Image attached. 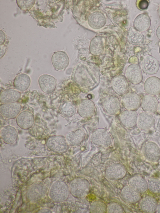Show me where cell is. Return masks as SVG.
<instances>
[{
  "instance_id": "41",
  "label": "cell",
  "mask_w": 160,
  "mask_h": 213,
  "mask_svg": "<svg viewBox=\"0 0 160 213\" xmlns=\"http://www.w3.org/2000/svg\"><path fill=\"white\" fill-rule=\"evenodd\" d=\"M157 211H158V212L160 213V201L159 203L158 204Z\"/></svg>"
},
{
  "instance_id": "26",
  "label": "cell",
  "mask_w": 160,
  "mask_h": 213,
  "mask_svg": "<svg viewBox=\"0 0 160 213\" xmlns=\"http://www.w3.org/2000/svg\"><path fill=\"white\" fill-rule=\"evenodd\" d=\"M140 194L130 186L124 187L121 192L123 199L131 203H136L139 201L140 199Z\"/></svg>"
},
{
  "instance_id": "43",
  "label": "cell",
  "mask_w": 160,
  "mask_h": 213,
  "mask_svg": "<svg viewBox=\"0 0 160 213\" xmlns=\"http://www.w3.org/2000/svg\"><path fill=\"white\" fill-rule=\"evenodd\" d=\"M158 14L159 18H160V6L159 7L158 9Z\"/></svg>"
},
{
  "instance_id": "15",
  "label": "cell",
  "mask_w": 160,
  "mask_h": 213,
  "mask_svg": "<svg viewBox=\"0 0 160 213\" xmlns=\"http://www.w3.org/2000/svg\"><path fill=\"white\" fill-rule=\"evenodd\" d=\"M151 19L148 15L145 13L138 15L135 19L133 22L134 28L139 32H144L150 27Z\"/></svg>"
},
{
  "instance_id": "5",
  "label": "cell",
  "mask_w": 160,
  "mask_h": 213,
  "mask_svg": "<svg viewBox=\"0 0 160 213\" xmlns=\"http://www.w3.org/2000/svg\"><path fill=\"white\" fill-rule=\"evenodd\" d=\"M122 102L124 107L127 110L134 111L140 107L141 101L139 96L137 94L130 92L123 96Z\"/></svg>"
},
{
  "instance_id": "27",
  "label": "cell",
  "mask_w": 160,
  "mask_h": 213,
  "mask_svg": "<svg viewBox=\"0 0 160 213\" xmlns=\"http://www.w3.org/2000/svg\"><path fill=\"white\" fill-rule=\"evenodd\" d=\"M140 206L141 210L144 212L154 213L157 211L158 204L154 198L149 196L142 200Z\"/></svg>"
},
{
  "instance_id": "23",
  "label": "cell",
  "mask_w": 160,
  "mask_h": 213,
  "mask_svg": "<svg viewBox=\"0 0 160 213\" xmlns=\"http://www.w3.org/2000/svg\"><path fill=\"white\" fill-rule=\"evenodd\" d=\"M13 83L14 87L17 90L20 92L24 91L30 85V78L26 74L21 73L15 77Z\"/></svg>"
},
{
  "instance_id": "25",
  "label": "cell",
  "mask_w": 160,
  "mask_h": 213,
  "mask_svg": "<svg viewBox=\"0 0 160 213\" xmlns=\"http://www.w3.org/2000/svg\"><path fill=\"white\" fill-rule=\"evenodd\" d=\"M126 171L122 165H115L108 168L106 171L107 177L111 179H119L123 178L126 175Z\"/></svg>"
},
{
  "instance_id": "20",
  "label": "cell",
  "mask_w": 160,
  "mask_h": 213,
  "mask_svg": "<svg viewBox=\"0 0 160 213\" xmlns=\"http://www.w3.org/2000/svg\"><path fill=\"white\" fill-rule=\"evenodd\" d=\"M103 105L106 112L111 115L117 114L121 109L118 99L114 97H110L106 98L104 101Z\"/></svg>"
},
{
  "instance_id": "30",
  "label": "cell",
  "mask_w": 160,
  "mask_h": 213,
  "mask_svg": "<svg viewBox=\"0 0 160 213\" xmlns=\"http://www.w3.org/2000/svg\"><path fill=\"white\" fill-rule=\"evenodd\" d=\"M105 18L104 16L98 12L93 13L90 16L88 19L89 24L92 27L98 28L102 27L104 24Z\"/></svg>"
},
{
  "instance_id": "8",
  "label": "cell",
  "mask_w": 160,
  "mask_h": 213,
  "mask_svg": "<svg viewBox=\"0 0 160 213\" xmlns=\"http://www.w3.org/2000/svg\"><path fill=\"white\" fill-rule=\"evenodd\" d=\"M126 77L128 81L133 84H138L142 80V75L139 65L137 64L129 65L127 68Z\"/></svg>"
},
{
  "instance_id": "40",
  "label": "cell",
  "mask_w": 160,
  "mask_h": 213,
  "mask_svg": "<svg viewBox=\"0 0 160 213\" xmlns=\"http://www.w3.org/2000/svg\"><path fill=\"white\" fill-rule=\"evenodd\" d=\"M39 213H51V211L49 209H43L40 210Z\"/></svg>"
},
{
  "instance_id": "28",
  "label": "cell",
  "mask_w": 160,
  "mask_h": 213,
  "mask_svg": "<svg viewBox=\"0 0 160 213\" xmlns=\"http://www.w3.org/2000/svg\"><path fill=\"white\" fill-rule=\"evenodd\" d=\"M81 131H71L66 135L65 139L68 145L71 146L78 145L83 138Z\"/></svg>"
},
{
  "instance_id": "42",
  "label": "cell",
  "mask_w": 160,
  "mask_h": 213,
  "mask_svg": "<svg viewBox=\"0 0 160 213\" xmlns=\"http://www.w3.org/2000/svg\"><path fill=\"white\" fill-rule=\"evenodd\" d=\"M158 113L160 114V102L158 103Z\"/></svg>"
},
{
  "instance_id": "29",
  "label": "cell",
  "mask_w": 160,
  "mask_h": 213,
  "mask_svg": "<svg viewBox=\"0 0 160 213\" xmlns=\"http://www.w3.org/2000/svg\"><path fill=\"white\" fill-rule=\"evenodd\" d=\"M103 42L99 37L94 38L90 44V52L92 55L95 56L100 55L103 51Z\"/></svg>"
},
{
  "instance_id": "4",
  "label": "cell",
  "mask_w": 160,
  "mask_h": 213,
  "mask_svg": "<svg viewBox=\"0 0 160 213\" xmlns=\"http://www.w3.org/2000/svg\"><path fill=\"white\" fill-rule=\"evenodd\" d=\"M21 109V104L17 102L2 104L0 106V113L6 118L14 119L19 114Z\"/></svg>"
},
{
  "instance_id": "35",
  "label": "cell",
  "mask_w": 160,
  "mask_h": 213,
  "mask_svg": "<svg viewBox=\"0 0 160 213\" xmlns=\"http://www.w3.org/2000/svg\"><path fill=\"white\" fill-rule=\"evenodd\" d=\"M17 5L20 8L24 10H29L33 6L34 0H17Z\"/></svg>"
},
{
  "instance_id": "34",
  "label": "cell",
  "mask_w": 160,
  "mask_h": 213,
  "mask_svg": "<svg viewBox=\"0 0 160 213\" xmlns=\"http://www.w3.org/2000/svg\"><path fill=\"white\" fill-rule=\"evenodd\" d=\"M107 206L103 203L95 202L91 206V212H104L107 211Z\"/></svg>"
},
{
  "instance_id": "18",
  "label": "cell",
  "mask_w": 160,
  "mask_h": 213,
  "mask_svg": "<svg viewBox=\"0 0 160 213\" xmlns=\"http://www.w3.org/2000/svg\"><path fill=\"white\" fill-rule=\"evenodd\" d=\"M21 94L17 90L8 88L2 91L0 94V101L2 104L17 102L20 99Z\"/></svg>"
},
{
  "instance_id": "44",
  "label": "cell",
  "mask_w": 160,
  "mask_h": 213,
  "mask_svg": "<svg viewBox=\"0 0 160 213\" xmlns=\"http://www.w3.org/2000/svg\"><path fill=\"white\" fill-rule=\"evenodd\" d=\"M159 53L160 54V47H159Z\"/></svg>"
},
{
  "instance_id": "10",
  "label": "cell",
  "mask_w": 160,
  "mask_h": 213,
  "mask_svg": "<svg viewBox=\"0 0 160 213\" xmlns=\"http://www.w3.org/2000/svg\"><path fill=\"white\" fill-rule=\"evenodd\" d=\"M46 189L43 185L35 184L31 186L28 191L27 197L30 201L35 202L41 199L45 196Z\"/></svg>"
},
{
  "instance_id": "38",
  "label": "cell",
  "mask_w": 160,
  "mask_h": 213,
  "mask_svg": "<svg viewBox=\"0 0 160 213\" xmlns=\"http://www.w3.org/2000/svg\"><path fill=\"white\" fill-rule=\"evenodd\" d=\"M5 52V49L4 47H0V58H1L4 55Z\"/></svg>"
},
{
  "instance_id": "16",
  "label": "cell",
  "mask_w": 160,
  "mask_h": 213,
  "mask_svg": "<svg viewBox=\"0 0 160 213\" xmlns=\"http://www.w3.org/2000/svg\"><path fill=\"white\" fill-rule=\"evenodd\" d=\"M111 87L114 91L119 95L125 94L128 89V83L125 78L122 76H117L112 80Z\"/></svg>"
},
{
  "instance_id": "21",
  "label": "cell",
  "mask_w": 160,
  "mask_h": 213,
  "mask_svg": "<svg viewBox=\"0 0 160 213\" xmlns=\"http://www.w3.org/2000/svg\"><path fill=\"white\" fill-rule=\"evenodd\" d=\"M155 120L152 113L143 112L138 116L137 124L140 129L146 130L150 128L154 125Z\"/></svg>"
},
{
  "instance_id": "1",
  "label": "cell",
  "mask_w": 160,
  "mask_h": 213,
  "mask_svg": "<svg viewBox=\"0 0 160 213\" xmlns=\"http://www.w3.org/2000/svg\"><path fill=\"white\" fill-rule=\"evenodd\" d=\"M69 188L65 183L58 181L52 185L49 191V196L53 201L59 202L64 201L68 198Z\"/></svg>"
},
{
  "instance_id": "3",
  "label": "cell",
  "mask_w": 160,
  "mask_h": 213,
  "mask_svg": "<svg viewBox=\"0 0 160 213\" xmlns=\"http://www.w3.org/2000/svg\"><path fill=\"white\" fill-rule=\"evenodd\" d=\"M71 193L76 197H82L86 195L89 191V183L83 179H76L70 184Z\"/></svg>"
},
{
  "instance_id": "32",
  "label": "cell",
  "mask_w": 160,
  "mask_h": 213,
  "mask_svg": "<svg viewBox=\"0 0 160 213\" xmlns=\"http://www.w3.org/2000/svg\"><path fill=\"white\" fill-rule=\"evenodd\" d=\"M60 110L64 115L68 117L72 116L75 112L74 106L71 103L68 102H64L62 104Z\"/></svg>"
},
{
  "instance_id": "9",
  "label": "cell",
  "mask_w": 160,
  "mask_h": 213,
  "mask_svg": "<svg viewBox=\"0 0 160 213\" xmlns=\"http://www.w3.org/2000/svg\"><path fill=\"white\" fill-rule=\"evenodd\" d=\"M143 154L145 157L151 162H156L160 159V148L153 142H149L145 145Z\"/></svg>"
},
{
  "instance_id": "7",
  "label": "cell",
  "mask_w": 160,
  "mask_h": 213,
  "mask_svg": "<svg viewBox=\"0 0 160 213\" xmlns=\"http://www.w3.org/2000/svg\"><path fill=\"white\" fill-rule=\"evenodd\" d=\"M141 66L144 72L149 75H153L158 72L160 67V64L155 57L148 55L144 58Z\"/></svg>"
},
{
  "instance_id": "33",
  "label": "cell",
  "mask_w": 160,
  "mask_h": 213,
  "mask_svg": "<svg viewBox=\"0 0 160 213\" xmlns=\"http://www.w3.org/2000/svg\"><path fill=\"white\" fill-rule=\"evenodd\" d=\"M148 188L152 192H160V180L156 178H151L148 181Z\"/></svg>"
},
{
  "instance_id": "39",
  "label": "cell",
  "mask_w": 160,
  "mask_h": 213,
  "mask_svg": "<svg viewBox=\"0 0 160 213\" xmlns=\"http://www.w3.org/2000/svg\"><path fill=\"white\" fill-rule=\"evenodd\" d=\"M156 34L157 37L160 40V25L156 29Z\"/></svg>"
},
{
  "instance_id": "6",
  "label": "cell",
  "mask_w": 160,
  "mask_h": 213,
  "mask_svg": "<svg viewBox=\"0 0 160 213\" xmlns=\"http://www.w3.org/2000/svg\"><path fill=\"white\" fill-rule=\"evenodd\" d=\"M38 83L42 91L49 94L53 92L56 87V80L53 76L47 74L41 75L38 78Z\"/></svg>"
},
{
  "instance_id": "22",
  "label": "cell",
  "mask_w": 160,
  "mask_h": 213,
  "mask_svg": "<svg viewBox=\"0 0 160 213\" xmlns=\"http://www.w3.org/2000/svg\"><path fill=\"white\" fill-rule=\"evenodd\" d=\"M130 186L140 194L145 192L148 188V183L143 178L135 176L130 179L128 181Z\"/></svg>"
},
{
  "instance_id": "12",
  "label": "cell",
  "mask_w": 160,
  "mask_h": 213,
  "mask_svg": "<svg viewBox=\"0 0 160 213\" xmlns=\"http://www.w3.org/2000/svg\"><path fill=\"white\" fill-rule=\"evenodd\" d=\"M51 60L53 67L58 70L66 68L69 63L68 56L65 52L62 51L55 52L52 57Z\"/></svg>"
},
{
  "instance_id": "31",
  "label": "cell",
  "mask_w": 160,
  "mask_h": 213,
  "mask_svg": "<svg viewBox=\"0 0 160 213\" xmlns=\"http://www.w3.org/2000/svg\"><path fill=\"white\" fill-rule=\"evenodd\" d=\"M128 40L129 42L132 44L141 45L144 43V37L141 32L132 30L129 34Z\"/></svg>"
},
{
  "instance_id": "37",
  "label": "cell",
  "mask_w": 160,
  "mask_h": 213,
  "mask_svg": "<svg viewBox=\"0 0 160 213\" xmlns=\"http://www.w3.org/2000/svg\"><path fill=\"white\" fill-rule=\"evenodd\" d=\"M108 212H123L121 206L117 204H112L108 206L107 209Z\"/></svg>"
},
{
  "instance_id": "24",
  "label": "cell",
  "mask_w": 160,
  "mask_h": 213,
  "mask_svg": "<svg viewBox=\"0 0 160 213\" xmlns=\"http://www.w3.org/2000/svg\"><path fill=\"white\" fill-rule=\"evenodd\" d=\"M94 111V103L90 100L82 101L78 106V113L83 117L88 118L91 116L93 115Z\"/></svg>"
},
{
  "instance_id": "14",
  "label": "cell",
  "mask_w": 160,
  "mask_h": 213,
  "mask_svg": "<svg viewBox=\"0 0 160 213\" xmlns=\"http://www.w3.org/2000/svg\"><path fill=\"white\" fill-rule=\"evenodd\" d=\"M144 89L148 94L156 96L160 93V79L155 76L148 77L144 84Z\"/></svg>"
},
{
  "instance_id": "11",
  "label": "cell",
  "mask_w": 160,
  "mask_h": 213,
  "mask_svg": "<svg viewBox=\"0 0 160 213\" xmlns=\"http://www.w3.org/2000/svg\"><path fill=\"white\" fill-rule=\"evenodd\" d=\"M17 125L21 129L26 130L31 128L34 122V116L31 112L25 111L21 112L16 117Z\"/></svg>"
},
{
  "instance_id": "2",
  "label": "cell",
  "mask_w": 160,
  "mask_h": 213,
  "mask_svg": "<svg viewBox=\"0 0 160 213\" xmlns=\"http://www.w3.org/2000/svg\"><path fill=\"white\" fill-rule=\"evenodd\" d=\"M46 145L51 151L57 153H63L68 149V144L65 138L62 136H53L47 139Z\"/></svg>"
},
{
  "instance_id": "17",
  "label": "cell",
  "mask_w": 160,
  "mask_h": 213,
  "mask_svg": "<svg viewBox=\"0 0 160 213\" xmlns=\"http://www.w3.org/2000/svg\"><path fill=\"white\" fill-rule=\"evenodd\" d=\"M158 103V99L154 96L148 94L143 97L141 106L145 112L152 113L157 110Z\"/></svg>"
},
{
  "instance_id": "36",
  "label": "cell",
  "mask_w": 160,
  "mask_h": 213,
  "mask_svg": "<svg viewBox=\"0 0 160 213\" xmlns=\"http://www.w3.org/2000/svg\"><path fill=\"white\" fill-rule=\"evenodd\" d=\"M137 8L141 11L147 10L149 6V2L147 0H138L136 2Z\"/></svg>"
},
{
  "instance_id": "13",
  "label": "cell",
  "mask_w": 160,
  "mask_h": 213,
  "mask_svg": "<svg viewBox=\"0 0 160 213\" xmlns=\"http://www.w3.org/2000/svg\"><path fill=\"white\" fill-rule=\"evenodd\" d=\"M0 135L2 141L7 144H11L16 141L18 133L13 127L7 125L2 127L0 131Z\"/></svg>"
},
{
  "instance_id": "19",
  "label": "cell",
  "mask_w": 160,
  "mask_h": 213,
  "mask_svg": "<svg viewBox=\"0 0 160 213\" xmlns=\"http://www.w3.org/2000/svg\"><path fill=\"white\" fill-rule=\"evenodd\" d=\"M138 117V114L136 111L128 110L123 111L120 116L122 122L128 128L132 127L136 125Z\"/></svg>"
}]
</instances>
